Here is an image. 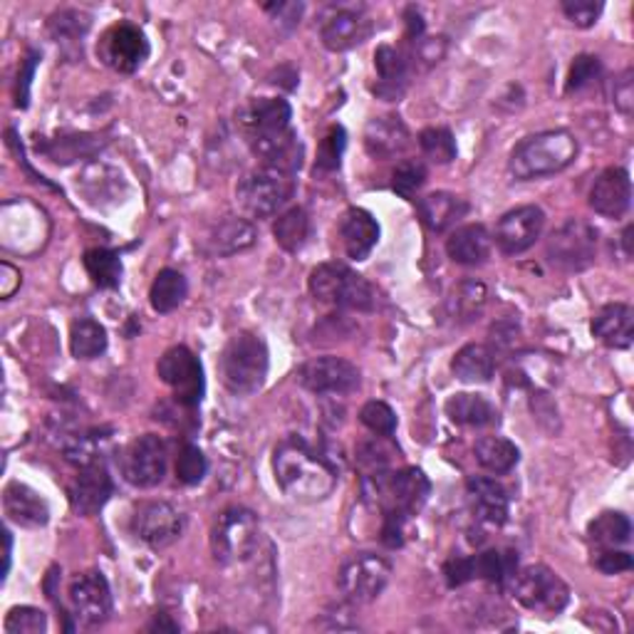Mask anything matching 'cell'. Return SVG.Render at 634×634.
<instances>
[{
    "mask_svg": "<svg viewBox=\"0 0 634 634\" xmlns=\"http://www.w3.org/2000/svg\"><path fill=\"white\" fill-rule=\"evenodd\" d=\"M273 474L288 498L320 503L337 486V471L300 437H286L273 451Z\"/></svg>",
    "mask_w": 634,
    "mask_h": 634,
    "instance_id": "obj_1",
    "label": "cell"
},
{
    "mask_svg": "<svg viewBox=\"0 0 634 634\" xmlns=\"http://www.w3.org/2000/svg\"><path fill=\"white\" fill-rule=\"evenodd\" d=\"M578 157V139L568 129H548L530 135L513 147L508 171L516 181L552 176L568 169Z\"/></svg>",
    "mask_w": 634,
    "mask_h": 634,
    "instance_id": "obj_2",
    "label": "cell"
},
{
    "mask_svg": "<svg viewBox=\"0 0 634 634\" xmlns=\"http://www.w3.org/2000/svg\"><path fill=\"white\" fill-rule=\"evenodd\" d=\"M268 347L256 332H236L221 352V379L236 397H250L266 385Z\"/></svg>",
    "mask_w": 634,
    "mask_h": 634,
    "instance_id": "obj_3",
    "label": "cell"
},
{
    "mask_svg": "<svg viewBox=\"0 0 634 634\" xmlns=\"http://www.w3.org/2000/svg\"><path fill=\"white\" fill-rule=\"evenodd\" d=\"M431 493V481L421 469L407 466L399 471H375L365 476V496L382 513H415L425 506Z\"/></svg>",
    "mask_w": 634,
    "mask_h": 634,
    "instance_id": "obj_4",
    "label": "cell"
},
{
    "mask_svg": "<svg viewBox=\"0 0 634 634\" xmlns=\"http://www.w3.org/2000/svg\"><path fill=\"white\" fill-rule=\"evenodd\" d=\"M310 293L322 305L342 310H367L375 308V290L365 278L345 264H322L310 273Z\"/></svg>",
    "mask_w": 634,
    "mask_h": 634,
    "instance_id": "obj_5",
    "label": "cell"
},
{
    "mask_svg": "<svg viewBox=\"0 0 634 634\" xmlns=\"http://www.w3.org/2000/svg\"><path fill=\"white\" fill-rule=\"evenodd\" d=\"M260 540V520L254 511L230 506L211 528V552L221 566H236L254 556Z\"/></svg>",
    "mask_w": 634,
    "mask_h": 634,
    "instance_id": "obj_6",
    "label": "cell"
},
{
    "mask_svg": "<svg viewBox=\"0 0 634 634\" xmlns=\"http://www.w3.org/2000/svg\"><path fill=\"white\" fill-rule=\"evenodd\" d=\"M295 194V174L273 166H260L238 181L236 198L254 218H270Z\"/></svg>",
    "mask_w": 634,
    "mask_h": 634,
    "instance_id": "obj_7",
    "label": "cell"
},
{
    "mask_svg": "<svg viewBox=\"0 0 634 634\" xmlns=\"http://www.w3.org/2000/svg\"><path fill=\"white\" fill-rule=\"evenodd\" d=\"M511 588L523 608L546 617L558 615L570 602V588L548 566H528L518 570Z\"/></svg>",
    "mask_w": 634,
    "mask_h": 634,
    "instance_id": "obj_8",
    "label": "cell"
},
{
    "mask_svg": "<svg viewBox=\"0 0 634 634\" xmlns=\"http://www.w3.org/2000/svg\"><path fill=\"white\" fill-rule=\"evenodd\" d=\"M157 375L174 391V399L181 407L194 409L201 405V399H204V367H201L198 357L186 345L169 347L164 355L159 357Z\"/></svg>",
    "mask_w": 634,
    "mask_h": 634,
    "instance_id": "obj_9",
    "label": "cell"
},
{
    "mask_svg": "<svg viewBox=\"0 0 634 634\" xmlns=\"http://www.w3.org/2000/svg\"><path fill=\"white\" fill-rule=\"evenodd\" d=\"M548 260L560 270L578 273L592 266L598 254V230L588 221L570 218L548 238Z\"/></svg>",
    "mask_w": 634,
    "mask_h": 634,
    "instance_id": "obj_10",
    "label": "cell"
},
{
    "mask_svg": "<svg viewBox=\"0 0 634 634\" xmlns=\"http://www.w3.org/2000/svg\"><path fill=\"white\" fill-rule=\"evenodd\" d=\"M169 454L164 439L157 434L137 437L119 454V469L127 483L137 488H154L166 476Z\"/></svg>",
    "mask_w": 634,
    "mask_h": 634,
    "instance_id": "obj_11",
    "label": "cell"
},
{
    "mask_svg": "<svg viewBox=\"0 0 634 634\" xmlns=\"http://www.w3.org/2000/svg\"><path fill=\"white\" fill-rule=\"evenodd\" d=\"M389 578L391 566L385 558L375 556V552H359L342 566L340 590L352 605H367L385 592Z\"/></svg>",
    "mask_w": 634,
    "mask_h": 634,
    "instance_id": "obj_12",
    "label": "cell"
},
{
    "mask_svg": "<svg viewBox=\"0 0 634 634\" xmlns=\"http://www.w3.org/2000/svg\"><path fill=\"white\" fill-rule=\"evenodd\" d=\"M97 55L115 73L132 75L149 57V40L132 23H117L107 30L97 45Z\"/></svg>",
    "mask_w": 634,
    "mask_h": 634,
    "instance_id": "obj_13",
    "label": "cell"
},
{
    "mask_svg": "<svg viewBox=\"0 0 634 634\" xmlns=\"http://www.w3.org/2000/svg\"><path fill=\"white\" fill-rule=\"evenodd\" d=\"M69 608L73 615L83 627H99L105 625L112 615V592H109V582L105 580L103 572H83L67 590Z\"/></svg>",
    "mask_w": 634,
    "mask_h": 634,
    "instance_id": "obj_14",
    "label": "cell"
},
{
    "mask_svg": "<svg viewBox=\"0 0 634 634\" xmlns=\"http://www.w3.org/2000/svg\"><path fill=\"white\" fill-rule=\"evenodd\" d=\"M184 530V516L166 501H144L132 513V533L149 548H169Z\"/></svg>",
    "mask_w": 634,
    "mask_h": 634,
    "instance_id": "obj_15",
    "label": "cell"
},
{
    "mask_svg": "<svg viewBox=\"0 0 634 634\" xmlns=\"http://www.w3.org/2000/svg\"><path fill=\"white\" fill-rule=\"evenodd\" d=\"M300 385L313 395H352L359 389L362 375L352 362L342 357H315L298 372Z\"/></svg>",
    "mask_w": 634,
    "mask_h": 634,
    "instance_id": "obj_16",
    "label": "cell"
},
{
    "mask_svg": "<svg viewBox=\"0 0 634 634\" xmlns=\"http://www.w3.org/2000/svg\"><path fill=\"white\" fill-rule=\"evenodd\" d=\"M542 228H546V214L538 206H518L508 211L496 226V246L501 254L518 256L536 244Z\"/></svg>",
    "mask_w": 634,
    "mask_h": 634,
    "instance_id": "obj_17",
    "label": "cell"
},
{
    "mask_svg": "<svg viewBox=\"0 0 634 634\" xmlns=\"http://www.w3.org/2000/svg\"><path fill=\"white\" fill-rule=\"evenodd\" d=\"M632 204V181L630 171L622 166H610L595 179L590 189V206L595 214L605 218H622Z\"/></svg>",
    "mask_w": 634,
    "mask_h": 634,
    "instance_id": "obj_18",
    "label": "cell"
},
{
    "mask_svg": "<svg viewBox=\"0 0 634 634\" xmlns=\"http://www.w3.org/2000/svg\"><path fill=\"white\" fill-rule=\"evenodd\" d=\"M248 147L250 152L264 161V166L288 171V174H295L303 166V144H300L293 127L283 129V132L248 137Z\"/></svg>",
    "mask_w": 634,
    "mask_h": 634,
    "instance_id": "obj_19",
    "label": "cell"
},
{
    "mask_svg": "<svg viewBox=\"0 0 634 634\" xmlns=\"http://www.w3.org/2000/svg\"><path fill=\"white\" fill-rule=\"evenodd\" d=\"M112 491V476H109L107 469L97 461V464L79 469L77 479L73 481V486H69V506H73L77 516H95L97 511L105 508Z\"/></svg>",
    "mask_w": 634,
    "mask_h": 634,
    "instance_id": "obj_20",
    "label": "cell"
},
{
    "mask_svg": "<svg viewBox=\"0 0 634 634\" xmlns=\"http://www.w3.org/2000/svg\"><path fill=\"white\" fill-rule=\"evenodd\" d=\"M290 119H293V109L280 97L254 99L238 112V125L244 129L246 139L268 132H283V129H290Z\"/></svg>",
    "mask_w": 634,
    "mask_h": 634,
    "instance_id": "obj_21",
    "label": "cell"
},
{
    "mask_svg": "<svg viewBox=\"0 0 634 634\" xmlns=\"http://www.w3.org/2000/svg\"><path fill=\"white\" fill-rule=\"evenodd\" d=\"M6 516L20 528H43L50 520L47 501L35 488L20 481H10L3 491Z\"/></svg>",
    "mask_w": 634,
    "mask_h": 634,
    "instance_id": "obj_22",
    "label": "cell"
},
{
    "mask_svg": "<svg viewBox=\"0 0 634 634\" xmlns=\"http://www.w3.org/2000/svg\"><path fill=\"white\" fill-rule=\"evenodd\" d=\"M372 33V20H367L359 10H337L325 23H322V43L332 53H345L359 43H365Z\"/></svg>",
    "mask_w": 634,
    "mask_h": 634,
    "instance_id": "obj_23",
    "label": "cell"
},
{
    "mask_svg": "<svg viewBox=\"0 0 634 634\" xmlns=\"http://www.w3.org/2000/svg\"><path fill=\"white\" fill-rule=\"evenodd\" d=\"M466 491L476 520L496 528L508 520V491L496 479L471 476L466 481Z\"/></svg>",
    "mask_w": 634,
    "mask_h": 634,
    "instance_id": "obj_24",
    "label": "cell"
},
{
    "mask_svg": "<svg viewBox=\"0 0 634 634\" xmlns=\"http://www.w3.org/2000/svg\"><path fill=\"white\" fill-rule=\"evenodd\" d=\"M411 144L409 129L399 117H375L365 129V149L375 159H395L405 154Z\"/></svg>",
    "mask_w": 634,
    "mask_h": 634,
    "instance_id": "obj_25",
    "label": "cell"
},
{
    "mask_svg": "<svg viewBox=\"0 0 634 634\" xmlns=\"http://www.w3.org/2000/svg\"><path fill=\"white\" fill-rule=\"evenodd\" d=\"M340 236L352 260H367L379 240V224L365 208H350L340 221Z\"/></svg>",
    "mask_w": 634,
    "mask_h": 634,
    "instance_id": "obj_26",
    "label": "cell"
},
{
    "mask_svg": "<svg viewBox=\"0 0 634 634\" xmlns=\"http://www.w3.org/2000/svg\"><path fill=\"white\" fill-rule=\"evenodd\" d=\"M493 238L486 230V226L481 224H469L459 226L451 230V236L447 238V254L459 266H483L491 258Z\"/></svg>",
    "mask_w": 634,
    "mask_h": 634,
    "instance_id": "obj_27",
    "label": "cell"
},
{
    "mask_svg": "<svg viewBox=\"0 0 634 634\" xmlns=\"http://www.w3.org/2000/svg\"><path fill=\"white\" fill-rule=\"evenodd\" d=\"M592 335L612 350H627L634 340V310L625 303L605 305L592 320Z\"/></svg>",
    "mask_w": 634,
    "mask_h": 634,
    "instance_id": "obj_28",
    "label": "cell"
},
{
    "mask_svg": "<svg viewBox=\"0 0 634 634\" xmlns=\"http://www.w3.org/2000/svg\"><path fill=\"white\" fill-rule=\"evenodd\" d=\"M375 67L379 75V85L375 87V93L382 99H387V103H397V99L405 95V87L409 83V57L397 47L379 45L375 53Z\"/></svg>",
    "mask_w": 634,
    "mask_h": 634,
    "instance_id": "obj_29",
    "label": "cell"
},
{
    "mask_svg": "<svg viewBox=\"0 0 634 634\" xmlns=\"http://www.w3.org/2000/svg\"><path fill=\"white\" fill-rule=\"evenodd\" d=\"M419 216L425 221V226L434 234H444V230L454 228L461 218H466L471 211L469 201L449 191H434L425 198H419Z\"/></svg>",
    "mask_w": 634,
    "mask_h": 634,
    "instance_id": "obj_30",
    "label": "cell"
},
{
    "mask_svg": "<svg viewBox=\"0 0 634 634\" xmlns=\"http://www.w3.org/2000/svg\"><path fill=\"white\" fill-rule=\"evenodd\" d=\"M451 369H454L456 379L466 382V385H483V382H491L493 372H496V352L481 342H471L456 352Z\"/></svg>",
    "mask_w": 634,
    "mask_h": 634,
    "instance_id": "obj_31",
    "label": "cell"
},
{
    "mask_svg": "<svg viewBox=\"0 0 634 634\" xmlns=\"http://www.w3.org/2000/svg\"><path fill=\"white\" fill-rule=\"evenodd\" d=\"M256 226L246 218H226L214 228V234L208 238V248L214 256L228 258L236 254H244V250L254 248L256 244Z\"/></svg>",
    "mask_w": 634,
    "mask_h": 634,
    "instance_id": "obj_32",
    "label": "cell"
},
{
    "mask_svg": "<svg viewBox=\"0 0 634 634\" xmlns=\"http://www.w3.org/2000/svg\"><path fill=\"white\" fill-rule=\"evenodd\" d=\"M447 417L461 427H491L498 421V409L491 405V401L483 395H469V391H461L447 399Z\"/></svg>",
    "mask_w": 634,
    "mask_h": 634,
    "instance_id": "obj_33",
    "label": "cell"
},
{
    "mask_svg": "<svg viewBox=\"0 0 634 634\" xmlns=\"http://www.w3.org/2000/svg\"><path fill=\"white\" fill-rule=\"evenodd\" d=\"M474 454L479 464L496 476L516 469L520 459L518 447L503 437H481L474 447Z\"/></svg>",
    "mask_w": 634,
    "mask_h": 634,
    "instance_id": "obj_34",
    "label": "cell"
},
{
    "mask_svg": "<svg viewBox=\"0 0 634 634\" xmlns=\"http://www.w3.org/2000/svg\"><path fill=\"white\" fill-rule=\"evenodd\" d=\"M186 293H189L186 278L174 268H164L154 278L152 290H149V303H152L157 313L166 315V313H174V310L184 303Z\"/></svg>",
    "mask_w": 634,
    "mask_h": 634,
    "instance_id": "obj_35",
    "label": "cell"
},
{
    "mask_svg": "<svg viewBox=\"0 0 634 634\" xmlns=\"http://www.w3.org/2000/svg\"><path fill=\"white\" fill-rule=\"evenodd\" d=\"M107 342V330L93 318H79L69 327V352L77 359H95L105 355Z\"/></svg>",
    "mask_w": 634,
    "mask_h": 634,
    "instance_id": "obj_36",
    "label": "cell"
},
{
    "mask_svg": "<svg viewBox=\"0 0 634 634\" xmlns=\"http://www.w3.org/2000/svg\"><path fill=\"white\" fill-rule=\"evenodd\" d=\"M588 538L600 548H620L627 546L632 538V523L625 513H600L595 520H590Z\"/></svg>",
    "mask_w": 634,
    "mask_h": 634,
    "instance_id": "obj_37",
    "label": "cell"
},
{
    "mask_svg": "<svg viewBox=\"0 0 634 634\" xmlns=\"http://www.w3.org/2000/svg\"><path fill=\"white\" fill-rule=\"evenodd\" d=\"M273 236L278 240V246L288 250V254H295V250L303 248L310 238V216L305 208H288L286 214H280L276 226H273Z\"/></svg>",
    "mask_w": 634,
    "mask_h": 634,
    "instance_id": "obj_38",
    "label": "cell"
},
{
    "mask_svg": "<svg viewBox=\"0 0 634 634\" xmlns=\"http://www.w3.org/2000/svg\"><path fill=\"white\" fill-rule=\"evenodd\" d=\"M85 270L97 288L115 290L122 280V260L109 248H89L85 254Z\"/></svg>",
    "mask_w": 634,
    "mask_h": 634,
    "instance_id": "obj_39",
    "label": "cell"
},
{
    "mask_svg": "<svg viewBox=\"0 0 634 634\" xmlns=\"http://www.w3.org/2000/svg\"><path fill=\"white\" fill-rule=\"evenodd\" d=\"M486 300H488L486 286L479 283V280H464V283L454 290V295H451L449 310L451 315H456L461 320H474L483 313Z\"/></svg>",
    "mask_w": 634,
    "mask_h": 634,
    "instance_id": "obj_40",
    "label": "cell"
},
{
    "mask_svg": "<svg viewBox=\"0 0 634 634\" xmlns=\"http://www.w3.org/2000/svg\"><path fill=\"white\" fill-rule=\"evenodd\" d=\"M419 147L431 161L437 164H449L456 159V142L454 135L447 127H429L419 135Z\"/></svg>",
    "mask_w": 634,
    "mask_h": 634,
    "instance_id": "obj_41",
    "label": "cell"
},
{
    "mask_svg": "<svg viewBox=\"0 0 634 634\" xmlns=\"http://www.w3.org/2000/svg\"><path fill=\"white\" fill-rule=\"evenodd\" d=\"M427 176H429V171L425 166V161L407 159V161H401V164H397L395 174H391V189H395L399 196L411 198L421 186L427 184Z\"/></svg>",
    "mask_w": 634,
    "mask_h": 634,
    "instance_id": "obj_42",
    "label": "cell"
},
{
    "mask_svg": "<svg viewBox=\"0 0 634 634\" xmlns=\"http://www.w3.org/2000/svg\"><path fill=\"white\" fill-rule=\"evenodd\" d=\"M359 421L377 437L389 439L397 431V415L387 401H377V399L367 401V405L359 409Z\"/></svg>",
    "mask_w": 634,
    "mask_h": 634,
    "instance_id": "obj_43",
    "label": "cell"
},
{
    "mask_svg": "<svg viewBox=\"0 0 634 634\" xmlns=\"http://www.w3.org/2000/svg\"><path fill=\"white\" fill-rule=\"evenodd\" d=\"M208 471L206 456L194 444H184L179 449L176 456V479L186 486H196V483L204 481Z\"/></svg>",
    "mask_w": 634,
    "mask_h": 634,
    "instance_id": "obj_44",
    "label": "cell"
},
{
    "mask_svg": "<svg viewBox=\"0 0 634 634\" xmlns=\"http://www.w3.org/2000/svg\"><path fill=\"white\" fill-rule=\"evenodd\" d=\"M89 25H93V20H89L87 13H83V10H60V13H55L53 18H50V33H53V37L57 40H77V37H83Z\"/></svg>",
    "mask_w": 634,
    "mask_h": 634,
    "instance_id": "obj_45",
    "label": "cell"
},
{
    "mask_svg": "<svg viewBox=\"0 0 634 634\" xmlns=\"http://www.w3.org/2000/svg\"><path fill=\"white\" fill-rule=\"evenodd\" d=\"M8 634H43L47 632V617L37 608H13L3 622Z\"/></svg>",
    "mask_w": 634,
    "mask_h": 634,
    "instance_id": "obj_46",
    "label": "cell"
},
{
    "mask_svg": "<svg viewBox=\"0 0 634 634\" xmlns=\"http://www.w3.org/2000/svg\"><path fill=\"white\" fill-rule=\"evenodd\" d=\"M347 147V135L340 125L330 127L327 135L322 137L320 152H318V166L320 171H337L342 164V154H345Z\"/></svg>",
    "mask_w": 634,
    "mask_h": 634,
    "instance_id": "obj_47",
    "label": "cell"
},
{
    "mask_svg": "<svg viewBox=\"0 0 634 634\" xmlns=\"http://www.w3.org/2000/svg\"><path fill=\"white\" fill-rule=\"evenodd\" d=\"M600 69H602L600 57H595V55H578L576 63L570 65L566 89H568V93H578V89L588 87L592 79H598Z\"/></svg>",
    "mask_w": 634,
    "mask_h": 634,
    "instance_id": "obj_48",
    "label": "cell"
},
{
    "mask_svg": "<svg viewBox=\"0 0 634 634\" xmlns=\"http://www.w3.org/2000/svg\"><path fill=\"white\" fill-rule=\"evenodd\" d=\"M562 13L578 28H590L598 23L602 3H592V0H566V3H562Z\"/></svg>",
    "mask_w": 634,
    "mask_h": 634,
    "instance_id": "obj_49",
    "label": "cell"
},
{
    "mask_svg": "<svg viewBox=\"0 0 634 634\" xmlns=\"http://www.w3.org/2000/svg\"><path fill=\"white\" fill-rule=\"evenodd\" d=\"M592 566H595L600 572H605V576H617V572L632 570V556L630 552H622L615 548H600L598 558L592 560Z\"/></svg>",
    "mask_w": 634,
    "mask_h": 634,
    "instance_id": "obj_50",
    "label": "cell"
},
{
    "mask_svg": "<svg viewBox=\"0 0 634 634\" xmlns=\"http://www.w3.org/2000/svg\"><path fill=\"white\" fill-rule=\"evenodd\" d=\"M444 578L449 588H461L466 582L476 580V568H474V556L471 558H451L444 566Z\"/></svg>",
    "mask_w": 634,
    "mask_h": 634,
    "instance_id": "obj_51",
    "label": "cell"
},
{
    "mask_svg": "<svg viewBox=\"0 0 634 634\" xmlns=\"http://www.w3.org/2000/svg\"><path fill=\"white\" fill-rule=\"evenodd\" d=\"M411 516L405 513H385V526H382V542L387 548L405 546V526Z\"/></svg>",
    "mask_w": 634,
    "mask_h": 634,
    "instance_id": "obj_52",
    "label": "cell"
},
{
    "mask_svg": "<svg viewBox=\"0 0 634 634\" xmlns=\"http://www.w3.org/2000/svg\"><path fill=\"white\" fill-rule=\"evenodd\" d=\"M632 77H634V73H632V69H627V73L617 79L615 95H612V97H615V107L625 117H630L632 109H634V79Z\"/></svg>",
    "mask_w": 634,
    "mask_h": 634,
    "instance_id": "obj_53",
    "label": "cell"
},
{
    "mask_svg": "<svg viewBox=\"0 0 634 634\" xmlns=\"http://www.w3.org/2000/svg\"><path fill=\"white\" fill-rule=\"evenodd\" d=\"M40 55L30 50L25 63L20 65V75H18V107H28V97H30V79H33L35 65H37Z\"/></svg>",
    "mask_w": 634,
    "mask_h": 634,
    "instance_id": "obj_54",
    "label": "cell"
},
{
    "mask_svg": "<svg viewBox=\"0 0 634 634\" xmlns=\"http://www.w3.org/2000/svg\"><path fill=\"white\" fill-rule=\"evenodd\" d=\"M444 50H447L444 37H431V40H421V43H417L415 57H417V60H427L429 65H434V63H439L441 57H444Z\"/></svg>",
    "mask_w": 634,
    "mask_h": 634,
    "instance_id": "obj_55",
    "label": "cell"
},
{
    "mask_svg": "<svg viewBox=\"0 0 634 634\" xmlns=\"http://www.w3.org/2000/svg\"><path fill=\"white\" fill-rule=\"evenodd\" d=\"M270 13L276 15V23L280 28H295L300 23V13H303V6L300 3H278V6H268Z\"/></svg>",
    "mask_w": 634,
    "mask_h": 634,
    "instance_id": "obj_56",
    "label": "cell"
},
{
    "mask_svg": "<svg viewBox=\"0 0 634 634\" xmlns=\"http://www.w3.org/2000/svg\"><path fill=\"white\" fill-rule=\"evenodd\" d=\"M421 33H425V20H421L417 8H409L407 10V35L411 40H417L421 37Z\"/></svg>",
    "mask_w": 634,
    "mask_h": 634,
    "instance_id": "obj_57",
    "label": "cell"
},
{
    "mask_svg": "<svg viewBox=\"0 0 634 634\" xmlns=\"http://www.w3.org/2000/svg\"><path fill=\"white\" fill-rule=\"evenodd\" d=\"M149 632H179L176 622H171L166 615H157L152 622L147 625Z\"/></svg>",
    "mask_w": 634,
    "mask_h": 634,
    "instance_id": "obj_58",
    "label": "cell"
},
{
    "mask_svg": "<svg viewBox=\"0 0 634 634\" xmlns=\"http://www.w3.org/2000/svg\"><path fill=\"white\" fill-rule=\"evenodd\" d=\"M3 540H6V566H3V576H8V570H10V558H13V536H10V530L3 533Z\"/></svg>",
    "mask_w": 634,
    "mask_h": 634,
    "instance_id": "obj_59",
    "label": "cell"
},
{
    "mask_svg": "<svg viewBox=\"0 0 634 634\" xmlns=\"http://www.w3.org/2000/svg\"><path fill=\"white\" fill-rule=\"evenodd\" d=\"M622 240H625V250L627 256H632V226L625 228V234H622Z\"/></svg>",
    "mask_w": 634,
    "mask_h": 634,
    "instance_id": "obj_60",
    "label": "cell"
}]
</instances>
